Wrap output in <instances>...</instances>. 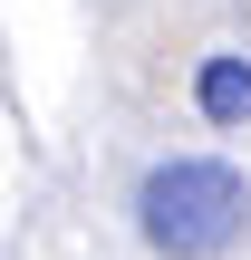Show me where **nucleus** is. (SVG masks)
Instances as JSON below:
<instances>
[{"instance_id": "1", "label": "nucleus", "mask_w": 251, "mask_h": 260, "mask_svg": "<svg viewBox=\"0 0 251 260\" xmlns=\"http://www.w3.org/2000/svg\"><path fill=\"white\" fill-rule=\"evenodd\" d=\"M251 232V174L222 154H164L135 183V241L155 260H222Z\"/></svg>"}, {"instance_id": "2", "label": "nucleus", "mask_w": 251, "mask_h": 260, "mask_svg": "<svg viewBox=\"0 0 251 260\" xmlns=\"http://www.w3.org/2000/svg\"><path fill=\"white\" fill-rule=\"evenodd\" d=\"M193 106H203V125H251V58L242 48H213L193 68Z\"/></svg>"}]
</instances>
